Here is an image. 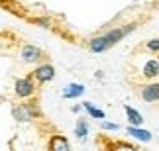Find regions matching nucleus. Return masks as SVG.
<instances>
[{
  "label": "nucleus",
  "instance_id": "obj_1",
  "mask_svg": "<svg viewBox=\"0 0 159 151\" xmlns=\"http://www.w3.org/2000/svg\"><path fill=\"white\" fill-rule=\"evenodd\" d=\"M34 102H22V104H14L12 106V116L18 122H32L38 116V108L32 106Z\"/></svg>",
  "mask_w": 159,
  "mask_h": 151
},
{
  "label": "nucleus",
  "instance_id": "obj_2",
  "mask_svg": "<svg viewBox=\"0 0 159 151\" xmlns=\"http://www.w3.org/2000/svg\"><path fill=\"white\" fill-rule=\"evenodd\" d=\"M35 78L30 75V77H24V78H18V81L14 82V92L18 98H30V96L35 94Z\"/></svg>",
  "mask_w": 159,
  "mask_h": 151
},
{
  "label": "nucleus",
  "instance_id": "obj_3",
  "mask_svg": "<svg viewBox=\"0 0 159 151\" xmlns=\"http://www.w3.org/2000/svg\"><path fill=\"white\" fill-rule=\"evenodd\" d=\"M32 77L35 78V82H38V84L49 82V81H53V77H55V69H53V65H49V63L38 65L35 71L32 73Z\"/></svg>",
  "mask_w": 159,
  "mask_h": 151
},
{
  "label": "nucleus",
  "instance_id": "obj_4",
  "mask_svg": "<svg viewBox=\"0 0 159 151\" xmlns=\"http://www.w3.org/2000/svg\"><path fill=\"white\" fill-rule=\"evenodd\" d=\"M39 59H43V53L35 45H24L22 47V61L24 63H38Z\"/></svg>",
  "mask_w": 159,
  "mask_h": 151
},
{
  "label": "nucleus",
  "instance_id": "obj_5",
  "mask_svg": "<svg viewBox=\"0 0 159 151\" xmlns=\"http://www.w3.org/2000/svg\"><path fill=\"white\" fill-rule=\"evenodd\" d=\"M139 96H142V100H145V102H157L159 100V82H151V84L142 87Z\"/></svg>",
  "mask_w": 159,
  "mask_h": 151
},
{
  "label": "nucleus",
  "instance_id": "obj_6",
  "mask_svg": "<svg viewBox=\"0 0 159 151\" xmlns=\"http://www.w3.org/2000/svg\"><path fill=\"white\" fill-rule=\"evenodd\" d=\"M49 151H69V140L65 135H51L49 143H47Z\"/></svg>",
  "mask_w": 159,
  "mask_h": 151
},
{
  "label": "nucleus",
  "instance_id": "obj_7",
  "mask_svg": "<svg viewBox=\"0 0 159 151\" xmlns=\"http://www.w3.org/2000/svg\"><path fill=\"white\" fill-rule=\"evenodd\" d=\"M134 29V26H128V28H118V29H112V32H108V33H104V38L108 39V43H110V47H112L114 43H118V41L124 38L126 33H130Z\"/></svg>",
  "mask_w": 159,
  "mask_h": 151
},
{
  "label": "nucleus",
  "instance_id": "obj_8",
  "mask_svg": "<svg viewBox=\"0 0 159 151\" xmlns=\"http://www.w3.org/2000/svg\"><path fill=\"white\" fill-rule=\"evenodd\" d=\"M110 47L108 43V39L104 38V35H98V38H93L89 41V49L93 51V53H102V51H106Z\"/></svg>",
  "mask_w": 159,
  "mask_h": 151
},
{
  "label": "nucleus",
  "instance_id": "obj_9",
  "mask_svg": "<svg viewBox=\"0 0 159 151\" xmlns=\"http://www.w3.org/2000/svg\"><path fill=\"white\" fill-rule=\"evenodd\" d=\"M124 112H126V116H128V122H130L132 126H142L143 124V118H142V114H139L138 110H134L132 106H124Z\"/></svg>",
  "mask_w": 159,
  "mask_h": 151
},
{
  "label": "nucleus",
  "instance_id": "obj_10",
  "mask_svg": "<svg viewBox=\"0 0 159 151\" xmlns=\"http://www.w3.org/2000/svg\"><path fill=\"white\" fill-rule=\"evenodd\" d=\"M159 75V61H155V59H151V61H148L143 65V77L145 78H153Z\"/></svg>",
  "mask_w": 159,
  "mask_h": 151
},
{
  "label": "nucleus",
  "instance_id": "obj_11",
  "mask_svg": "<svg viewBox=\"0 0 159 151\" xmlns=\"http://www.w3.org/2000/svg\"><path fill=\"white\" fill-rule=\"evenodd\" d=\"M128 134L134 135V137H138V140H142V141H149V140H151V134H149V131L138 130L136 126H130V128H128Z\"/></svg>",
  "mask_w": 159,
  "mask_h": 151
},
{
  "label": "nucleus",
  "instance_id": "obj_12",
  "mask_svg": "<svg viewBox=\"0 0 159 151\" xmlns=\"http://www.w3.org/2000/svg\"><path fill=\"white\" fill-rule=\"evenodd\" d=\"M84 92V87L83 84H71L69 87V90H65V98H75V96H81Z\"/></svg>",
  "mask_w": 159,
  "mask_h": 151
},
{
  "label": "nucleus",
  "instance_id": "obj_13",
  "mask_svg": "<svg viewBox=\"0 0 159 151\" xmlns=\"http://www.w3.org/2000/svg\"><path fill=\"white\" fill-rule=\"evenodd\" d=\"M87 134H89V126H87V120H79V122H77V128H75V135H77V137H81V140H83V137L87 135Z\"/></svg>",
  "mask_w": 159,
  "mask_h": 151
},
{
  "label": "nucleus",
  "instance_id": "obj_14",
  "mask_svg": "<svg viewBox=\"0 0 159 151\" xmlns=\"http://www.w3.org/2000/svg\"><path fill=\"white\" fill-rule=\"evenodd\" d=\"M83 106L89 110V114H90L93 118H98V120H102V118H104V112H102V110H98V108H94L93 104H90V102H84Z\"/></svg>",
  "mask_w": 159,
  "mask_h": 151
},
{
  "label": "nucleus",
  "instance_id": "obj_15",
  "mask_svg": "<svg viewBox=\"0 0 159 151\" xmlns=\"http://www.w3.org/2000/svg\"><path fill=\"white\" fill-rule=\"evenodd\" d=\"M148 49L149 51H159V39H151V41H148Z\"/></svg>",
  "mask_w": 159,
  "mask_h": 151
},
{
  "label": "nucleus",
  "instance_id": "obj_16",
  "mask_svg": "<svg viewBox=\"0 0 159 151\" xmlns=\"http://www.w3.org/2000/svg\"><path fill=\"white\" fill-rule=\"evenodd\" d=\"M102 130H118L116 124H108V122H102Z\"/></svg>",
  "mask_w": 159,
  "mask_h": 151
},
{
  "label": "nucleus",
  "instance_id": "obj_17",
  "mask_svg": "<svg viewBox=\"0 0 159 151\" xmlns=\"http://www.w3.org/2000/svg\"><path fill=\"white\" fill-rule=\"evenodd\" d=\"M4 2H6V0H0V4H4Z\"/></svg>",
  "mask_w": 159,
  "mask_h": 151
}]
</instances>
